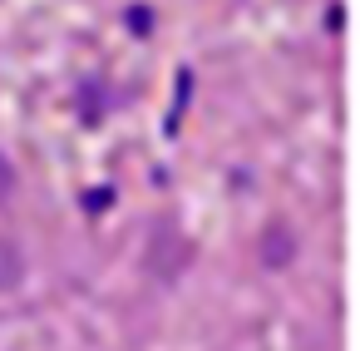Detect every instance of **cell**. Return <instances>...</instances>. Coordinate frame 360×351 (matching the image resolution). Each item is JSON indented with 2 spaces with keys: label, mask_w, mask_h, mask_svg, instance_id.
<instances>
[{
  "label": "cell",
  "mask_w": 360,
  "mask_h": 351,
  "mask_svg": "<svg viewBox=\"0 0 360 351\" xmlns=\"http://www.w3.org/2000/svg\"><path fill=\"white\" fill-rule=\"evenodd\" d=\"M291 257H296L291 228H286V223H271V228L262 233V262H266L271 272H281V267H291Z\"/></svg>",
  "instance_id": "1"
},
{
  "label": "cell",
  "mask_w": 360,
  "mask_h": 351,
  "mask_svg": "<svg viewBox=\"0 0 360 351\" xmlns=\"http://www.w3.org/2000/svg\"><path fill=\"white\" fill-rule=\"evenodd\" d=\"M15 282H20V252L11 242H0V292L15 287Z\"/></svg>",
  "instance_id": "2"
},
{
  "label": "cell",
  "mask_w": 360,
  "mask_h": 351,
  "mask_svg": "<svg viewBox=\"0 0 360 351\" xmlns=\"http://www.w3.org/2000/svg\"><path fill=\"white\" fill-rule=\"evenodd\" d=\"M188 94H193V75L183 70V75H178V99H173V114H168V129H178V124H183V109H188Z\"/></svg>",
  "instance_id": "3"
},
{
  "label": "cell",
  "mask_w": 360,
  "mask_h": 351,
  "mask_svg": "<svg viewBox=\"0 0 360 351\" xmlns=\"http://www.w3.org/2000/svg\"><path fill=\"white\" fill-rule=\"evenodd\" d=\"M129 25H134V35H148L153 30V11L148 6H129Z\"/></svg>",
  "instance_id": "4"
},
{
  "label": "cell",
  "mask_w": 360,
  "mask_h": 351,
  "mask_svg": "<svg viewBox=\"0 0 360 351\" xmlns=\"http://www.w3.org/2000/svg\"><path fill=\"white\" fill-rule=\"evenodd\" d=\"M11 193H15V168L6 164V154H0V203H6Z\"/></svg>",
  "instance_id": "5"
},
{
  "label": "cell",
  "mask_w": 360,
  "mask_h": 351,
  "mask_svg": "<svg viewBox=\"0 0 360 351\" xmlns=\"http://www.w3.org/2000/svg\"><path fill=\"white\" fill-rule=\"evenodd\" d=\"M109 198H114L109 188H94V193L84 198V208H89V213H104V208H109Z\"/></svg>",
  "instance_id": "6"
}]
</instances>
